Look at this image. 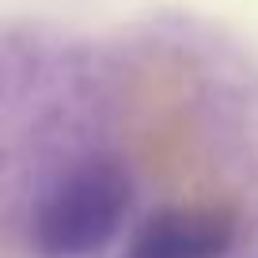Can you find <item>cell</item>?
Wrapping results in <instances>:
<instances>
[{"label":"cell","instance_id":"7a4b0ae2","mask_svg":"<svg viewBox=\"0 0 258 258\" xmlns=\"http://www.w3.org/2000/svg\"><path fill=\"white\" fill-rule=\"evenodd\" d=\"M235 235V213L224 205H163L133 228L121 258H228Z\"/></svg>","mask_w":258,"mask_h":258},{"label":"cell","instance_id":"6da1fadb","mask_svg":"<svg viewBox=\"0 0 258 258\" xmlns=\"http://www.w3.org/2000/svg\"><path fill=\"white\" fill-rule=\"evenodd\" d=\"M133 209V182L118 163H84L42 198L34 250L42 258H95L118 239Z\"/></svg>","mask_w":258,"mask_h":258}]
</instances>
